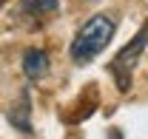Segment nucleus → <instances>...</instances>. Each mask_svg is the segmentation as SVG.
<instances>
[{"label":"nucleus","mask_w":148,"mask_h":139,"mask_svg":"<svg viewBox=\"0 0 148 139\" xmlns=\"http://www.w3.org/2000/svg\"><path fill=\"white\" fill-rule=\"evenodd\" d=\"M117 31V23L108 14H94L88 17L74 34L71 46H69V57L77 65H88L97 54H103V48L111 43V37Z\"/></svg>","instance_id":"nucleus-1"},{"label":"nucleus","mask_w":148,"mask_h":139,"mask_svg":"<svg viewBox=\"0 0 148 139\" xmlns=\"http://www.w3.org/2000/svg\"><path fill=\"white\" fill-rule=\"evenodd\" d=\"M145 46H148V26H143V29L134 34V40L114 57V63H111V74H114L120 91H128V88H131V74H134V65H137V60H140V54H143Z\"/></svg>","instance_id":"nucleus-2"},{"label":"nucleus","mask_w":148,"mask_h":139,"mask_svg":"<svg viewBox=\"0 0 148 139\" xmlns=\"http://www.w3.org/2000/svg\"><path fill=\"white\" fill-rule=\"evenodd\" d=\"M49 68H51V60H49L46 48L32 46V48L23 51V74H26L29 80H43V77L49 74Z\"/></svg>","instance_id":"nucleus-3"},{"label":"nucleus","mask_w":148,"mask_h":139,"mask_svg":"<svg viewBox=\"0 0 148 139\" xmlns=\"http://www.w3.org/2000/svg\"><path fill=\"white\" fill-rule=\"evenodd\" d=\"M29 114H32V97H29V91L23 88V91H20V97H17V102L12 105V111H9V122L17 128L20 134H32Z\"/></svg>","instance_id":"nucleus-4"},{"label":"nucleus","mask_w":148,"mask_h":139,"mask_svg":"<svg viewBox=\"0 0 148 139\" xmlns=\"http://www.w3.org/2000/svg\"><path fill=\"white\" fill-rule=\"evenodd\" d=\"M57 9H60L57 0H23L20 3V14L23 17H34L37 23H43L49 14H54Z\"/></svg>","instance_id":"nucleus-5"},{"label":"nucleus","mask_w":148,"mask_h":139,"mask_svg":"<svg viewBox=\"0 0 148 139\" xmlns=\"http://www.w3.org/2000/svg\"><path fill=\"white\" fill-rule=\"evenodd\" d=\"M0 6H3V0H0Z\"/></svg>","instance_id":"nucleus-6"}]
</instances>
